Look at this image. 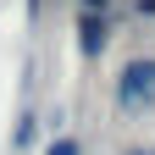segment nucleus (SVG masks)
I'll list each match as a JSON object with an SVG mask.
<instances>
[{
    "instance_id": "obj_1",
    "label": "nucleus",
    "mask_w": 155,
    "mask_h": 155,
    "mask_svg": "<svg viewBox=\"0 0 155 155\" xmlns=\"http://www.w3.org/2000/svg\"><path fill=\"white\" fill-rule=\"evenodd\" d=\"M155 94V61H133L127 72H122V111H139V100H150Z\"/></svg>"
},
{
    "instance_id": "obj_2",
    "label": "nucleus",
    "mask_w": 155,
    "mask_h": 155,
    "mask_svg": "<svg viewBox=\"0 0 155 155\" xmlns=\"http://www.w3.org/2000/svg\"><path fill=\"white\" fill-rule=\"evenodd\" d=\"M100 45H105V22H94V11H83V50L94 55Z\"/></svg>"
},
{
    "instance_id": "obj_3",
    "label": "nucleus",
    "mask_w": 155,
    "mask_h": 155,
    "mask_svg": "<svg viewBox=\"0 0 155 155\" xmlns=\"http://www.w3.org/2000/svg\"><path fill=\"white\" fill-rule=\"evenodd\" d=\"M50 155H78V139H55V144H50Z\"/></svg>"
},
{
    "instance_id": "obj_4",
    "label": "nucleus",
    "mask_w": 155,
    "mask_h": 155,
    "mask_svg": "<svg viewBox=\"0 0 155 155\" xmlns=\"http://www.w3.org/2000/svg\"><path fill=\"white\" fill-rule=\"evenodd\" d=\"M94 6H105V0H83V11H94Z\"/></svg>"
}]
</instances>
